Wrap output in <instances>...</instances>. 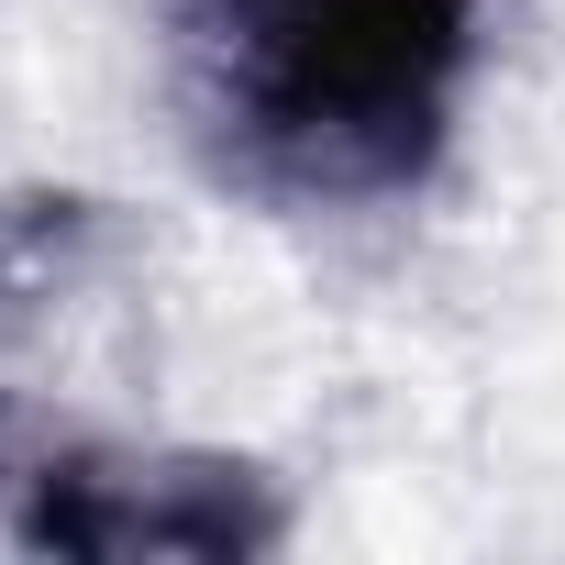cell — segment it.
<instances>
[{
    "label": "cell",
    "instance_id": "1",
    "mask_svg": "<svg viewBox=\"0 0 565 565\" xmlns=\"http://www.w3.org/2000/svg\"><path fill=\"white\" fill-rule=\"evenodd\" d=\"M488 0H167V111L255 211H388L455 156Z\"/></svg>",
    "mask_w": 565,
    "mask_h": 565
},
{
    "label": "cell",
    "instance_id": "2",
    "mask_svg": "<svg viewBox=\"0 0 565 565\" xmlns=\"http://www.w3.org/2000/svg\"><path fill=\"white\" fill-rule=\"evenodd\" d=\"M12 532L34 554H89V565H145V554H266L289 543V499L244 455H178V444H78L23 477Z\"/></svg>",
    "mask_w": 565,
    "mask_h": 565
}]
</instances>
